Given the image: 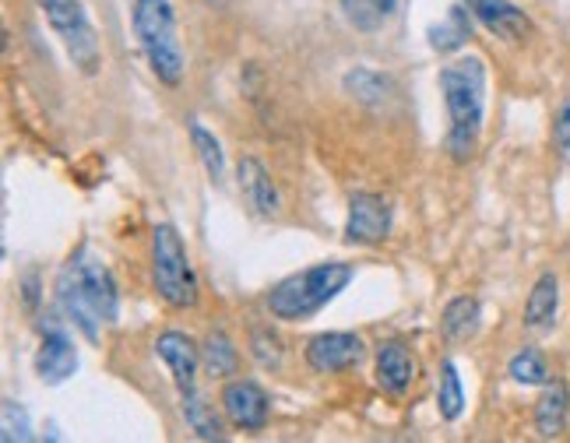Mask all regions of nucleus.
<instances>
[{
	"mask_svg": "<svg viewBox=\"0 0 570 443\" xmlns=\"http://www.w3.org/2000/svg\"><path fill=\"white\" fill-rule=\"evenodd\" d=\"M57 309L75 331H81L89 342H99L102 327L120 321V285L106 257L81 243V247L60 264L57 272Z\"/></svg>",
	"mask_w": 570,
	"mask_h": 443,
	"instance_id": "obj_1",
	"label": "nucleus"
},
{
	"mask_svg": "<svg viewBox=\"0 0 570 443\" xmlns=\"http://www.w3.org/2000/svg\"><path fill=\"white\" fill-rule=\"evenodd\" d=\"M441 96L448 109L444 151L454 163H469L479 151L482 124H487V63L482 57H458L441 68Z\"/></svg>",
	"mask_w": 570,
	"mask_h": 443,
	"instance_id": "obj_2",
	"label": "nucleus"
},
{
	"mask_svg": "<svg viewBox=\"0 0 570 443\" xmlns=\"http://www.w3.org/2000/svg\"><path fill=\"white\" fill-rule=\"evenodd\" d=\"M356 278V264L348 260H321L303 268L289 278H282L272 285V293L265 296L268 314L282 324H303L314 321L324 306H332L348 285Z\"/></svg>",
	"mask_w": 570,
	"mask_h": 443,
	"instance_id": "obj_3",
	"label": "nucleus"
},
{
	"mask_svg": "<svg viewBox=\"0 0 570 443\" xmlns=\"http://www.w3.org/2000/svg\"><path fill=\"white\" fill-rule=\"evenodd\" d=\"M130 29H135L141 57L156 81L180 88L187 75V53L173 0H130Z\"/></svg>",
	"mask_w": 570,
	"mask_h": 443,
	"instance_id": "obj_4",
	"label": "nucleus"
},
{
	"mask_svg": "<svg viewBox=\"0 0 570 443\" xmlns=\"http://www.w3.org/2000/svg\"><path fill=\"white\" fill-rule=\"evenodd\" d=\"M151 285H156L159 299L173 309H194L197 299H202V285H197V272L184 247V236L169 222H159L151 229Z\"/></svg>",
	"mask_w": 570,
	"mask_h": 443,
	"instance_id": "obj_5",
	"label": "nucleus"
},
{
	"mask_svg": "<svg viewBox=\"0 0 570 443\" xmlns=\"http://www.w3.org/2000/svg\"><path fill=\"white\" fill-rule=\"evenodd\" d=\"M39 14L47 18L50 32L60 39L63 53L81 75H96L102 63L99 32L92 26V14L85 8V0H36Z\"/></svg>",
	"mask_w": 570,
	"mask_h": 443,
	"instance_id": "obj_6",
	"label": "nucleus"
},
{
	"mask_svg": "<svg viewBox=\"0 0 570 443\" xmlns=\"http://www.w3.org/2000/svg\"><path fill=\"white\" fill-rule=\"evenodd\" d=\"M63 324L68 321H60V317H42V324H39V348H36L32 366H36L39 381L50 387L71 381L78 370V348Z\"/></svg>",
	"mask_w": 570,
	"mask_h": 443,
	"instance_id": "obj_7",
	"label": "nucleus"
},
{
	"mask_svg": "<svg viewBox=\"0 0 570 443\" xmlns=\"http://www.w3.org/2000/svg\"><path fill=\"white\" fill-rule=\"evenodd\" d=\"M391 222L394 211L387 205V197L370 194V190H356L348 197V215H345V243L348 247H377L391 236Z\"/></svg>",
	"mask_w": 570,
	"mask_h": 443,
	"instance_id": "obj_8",
	"label": "nucleus"
},
{
	"mask_svg": "<svg viewBox=\"0 0 570 443\" xmlns=\"http://www.w3.org/2000/svg\"><path fill=\"white\" fill-rule=\"evenodd\" d=\"M218 405H223V415L233 430L244 433H261L272 419V397L257 381H226L223 394H218Z\"/></svg>",
	"mask_w": 570,
	"mask_h": 443,
	"instance_id": "obj_9",
	"label": "nucleus"
},
{
	"mask_svg": "<svg viewBox=\"0 0 570 443\" xmlns=\"http://www.w3.org/2000/svg\"><path fill=\"white\" fill-rule=\"evenodd\" d=\"M303 360L321 376L345 373V370H356L366 360V342L356 331H324V335H314L306 342Z\"/></svg>",
	"mask_w": 570,
	"mask_h": 443,
	"instance_id": "obj_10",
	"label": "nucleus"
},
{
	"mask_svg": "<svg viewBox=\"0 0 570 443\" xmlns=\"http://www.w3.org/2000/svg\"><path fill=\"white\" fill-rule=\"evenodd\" d=\"M151 348H156V356L169 370L173 387H177L180 397L197 391V370L205 366L202 363V345H197L190 335H184V331H163Z\"/></svg>",
	"mask_w": 570,
	"mask_h": 443,
	"instance_id": "obj_11",
	"label": "nucleus"
},
{
	"mask_svg": "<svg viewBox=\"0 0 570 443\" xmlns=\"http://www.w3.org/2000/svg\"><path fill=\"white\" fill-rule=\"evenodd\" d=\"M482 29L503 42H524L532 36V18L514 0H462Z\"/></svg>",
	"mask_w": 570,
	"mask_h": 443,
	"instance_id": "obj_12",
	"label": "nucleus"
},
{
	"mask_svg": "<svg viewBox=\"0 0 570 443\" xmlns=\"http://www.w3.org/2000/svg\"><path fill=\"white\" fill-rule=\"evenodd\" d=\"M374 376H377V387L391 397H402L412 391L415 376H420V366H415L412 348L399 338L381 342L377 345V356H374Z\"/></svg>",
	"mask_w": 570,
	"mask_h": 443,
	"instance_id": "obj_13",
	"label": "nucleus"
},
{
	"mask_svg": "<svg viewBox=\"0 0 570 443\" xmlns=\"http://www.w3.org/2000/svg\"><path fill=\"white\" fill-rule=\"evenodd\" d=\"M236 187H239V194H244V201L254 215L272 218L282 211V197H278L272 173L265 163L254 159V155H244V159L236 163Z\"/></svg>",
	"mask_w": 570,
	"mask_h": 443,
	"instance_id": "obj_14",
	"label": "nucleus"
},
{
	"mask_svg": "<svg viewBox=\"0 0 570 443\" xmlns=\"http://www.w3.org/2000/svg\"><path fill=\"white\" fill-rule=\"evenodd\" d=\"M560 314V278L553 272H542L532 285L529 299H524L521 324L529 331H553Z\"/></svg>",
	"mask_w": 570,
	"mask_h": 443,
	"instance_id": "obj_15",
	"label": "nucleus"
},
{
	"mask_svg": "<svg viewBox=\"0 0 570 443\" xmlns=\"http://www.w3.org/2000/svg\"><path fill=\"white\" fill-rule=\"evenodd\" d=\"M570 419V391L563 381H550L535 402V433L539 440H560Z\"/></svg>",
	"mask_w": 570,
	"mask_h": 443,
	"instance_id": "obj_16",
	"label": "nucleus"
},
{
	"mask_svg": "<svg viewBox=\"0 0 570 443\" xmlns=\"http://www.w3.org/2000/svg\"><path fill=\"white\" fill-rule=\"evenodd\" d=\"M399 4L402 0H338V11L348 29L374 36L391 26L394 14H399Z\"/></svg>",
	"mask_w": 570,
	"mask_h": 443,
	"instance_id": "obj_17",
	"label": "nucleus"
},
{
	"mask_svg": "<svg viewBox=\"0 0 570 443\" xmlns=\"http://www.w3.org/2000/svg\"><path fill=\"white\" fill-rule=\"evenodd\" d=\"M426 39H430V50H436V53L465 50L472 39V11L465 4H451L448 14L426 29Z\"/></svg>",
	"mask_w": 570,
	"mask_h": 443,
	"instance_id": "obj_18",
	"label": "nucleus"
},
{
	"mask_svg": "<svg viewBox=\"0 0 570 443\" xmlns=\"http://www.w3.org/2000/svg\"><path fill=\"white\" fill-rule=\"evenodd\" d=\"M342 88H345V96H353L366 109H384L394 99V81L387 75L374 71V68H353V71H345Z\"/></svg>",
	"mask_w": 570,
	"mask_h": 443,
	"instance_id": "obj_19",
	"label": "nucleus"
},
{
	"mask_svg": "<svg viewBox=\"0 0 570 443\" xmlns=\"http://www.w3.org/2000/svg\"><path fill=\"white\" fill-rule=\"evenodd\" d=\"M187 135H190V145H194V155L197 163H202L208 184H223L226 180V151H223V141H218L212 130L202 124V120H187Z\"/></svg>",
	"mask_w": 570,
	"mask_h": 443,
	"instance_id": "obj_20",
	"label": "nucleus"
},
{
	"mask_svg": "<svg viewBox=\"0 0 570 443\" xmlns=\"http://www.w3.org/2000/svg\"><path fill=\"white\" fill-rule=\"evenodd\" d=\"M482 324V306L475 296H454L441 314V335L448 342H469Z\"/></svg>",
	"mask_w": 570,
	"mask_h": 443,
	"instance_id": "obj_21",
	"label": "nucleus"
},
{
	"mask_svg": "<svg viewBox=\"0 0 570 443\" xmlns=\"http://www.w3.org/2000/svg\"><path fill=\"white\" fill-rule=\"evenodd\" d=\"M180 412H184V423L197 440H226V426L223 419L215 415L212 402L202 391H190L180 397Z\"/></svg>",
	"mask_w": 570,
	"mask_h": 443,
	"instance_id": "obj_22",
	"label": "nucleus"
},
{
	"mask_svg": "<svg viewBox=\"0 0 570 443\" xmlns=\"http://www.w3.org/2000/svg\"><path fill=\"white\" fill-rule=\"evenodd\" d=\"M436 412H441L444 423H458L465 412V384L454 360H444L441 373H436Z\"/></svg>",
	"mask_w": 570,
	"mask_h": 443,
	"instance_id": "obj_23",
	"label": "nucleus"
},
{
	"mask_svg": "<svg viewBox=\"0 0 570 443\" xmlns=\"http://www.w3.org/2000/svg\"><path fill=\"white\" fill-rule=\"evenodd\" d=\"M202 363L212 376L229 381V376H236V370H239V348L226 331H208L202 342Z\"/></svg>",
	"mask_w": 570,
	"mask_h": 443,
	"instance_id": "obj_24",
	"label": "nucleus"
},
{
	"mask_svg": "<svg viewBox=\"0 0 570 443\" xmlns=\"http://www.w3.org/2000/svg\"><path fill=\"white\" fill-rule=\"evenodd\" d=\"M508 376L514 384L521 387H546L553 381V373H550V363H546V356L535 348V345H524L518 348L511 363H508Z\"/></svg>",
	"mask_w": 570,
	"mask_h": 443,
	"instance_id": "obj_25",
	"label": "nucleus"
},
{
	"mask_svg": "<svg viewBox=\"0 0 570 443\" xmlns=\"http://www.w3.org/2000/svg\"><path fill=\"white\" fill-rule=\"evenodd\" d=\"M0 440L4 443H26L32 440V423H29V412L21 408L18 402H8L0 405Z\"/></svg>",
	"mask_w": 570,
	"mask_h": 443,
	"instance_id": "obj_26",
	"label": "nucleus"
},
{
	"mask_svg": "<svg viewBox=\"0 0 570 443\" xmlns=\"http://www.w3.org/2000/svg\"><path fill=\"white\" fill-rule=\"evenodd\" d=\"M250 356L261 370H278L282 366V342L272 327H254L250 331Z\"/></svg>",
	"mask_w": 570,
	"mask_h": 443,
	"instance_id": "obj_27",
	"label": "nucleus"
},
{
	"mask_svg": "<svg viewBox=\"0 0 570 443\" xmlns=\"http://www.w3.org/2000/svg\"><path fill=\"white\" fill-rule=\"evenodd\" d=\"M553 148L563 155V159H570V96L560 102L557 117H553Z\"/></svg>",
	"mask_w": 570,
	"mask_h": 443,
	"instance_id": "obj_28",
	"label": "nucleus"
},
{
	"mask_svg": "<svg viewBox=\"0 0 570 443\" xmlns=\"http://www.w3.org/2000/svg\"><path fill=\"white\" fill-rule=\"evenodd\" d=\"M26 289H29V293H26V303H29V306H36V275H29V278H26Z\"/></svg>",
	"mask_w": 570,
	"mask_h": 443,
	"instance_id": "obj_29",
	"label": "nucleus"
},
{
	"mask_svg": "<svg viewBox=\"0 0 570 443\" xmlns=\"http://www.w3.org/2000/svg\"><path fill=\"white\" fill-rule=\"evenodd\" d=\"M208 4H215V8H223V4H226V0H208Z\"/></svg>",
	"mask_w": 570,
	"mask_h": 443,
	"instance_id": "obj_30",
	"label": "nucleus"
}]
</instances>
